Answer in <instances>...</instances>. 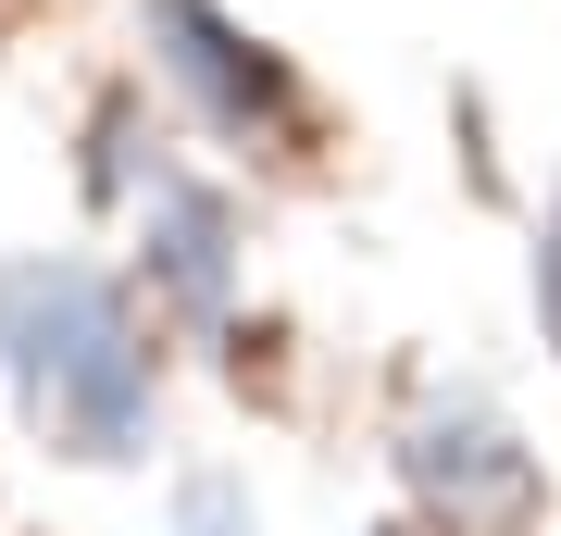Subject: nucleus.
Wrapping results in <instances>:
<instances>
[{
    "label": "nucleus",
    "instance_id": "7ed1b4c3",
    "mask_svg": "<svg viewBox=\"0 0 561 536\" xmlns=\"http://www.w3.org/2000/svg\"><path fill=\"white\" fill-rule=\"evenodd\" d=\"M138 38H150V76L175 88L225 150H287L312 125L300 62L262 38V25H238L225 0H138Z\"/></svg>",
    "mask_w": 561,
    "mask_h": 536
},
{
    "label": "nucleus",
    "instance_id": "423d86ee",
    "mask_svg": "<svg viewBox=\"0 0 561 536\" xmlns=\"http://www.w3.org/2000/svg\"><path fill=\"white\" fill-rule=\"evenodd\" d=\"M162 512H175V536H262V499H250L238 461H187Z\"/></svg>",
    "mask_w": 561,
    "mask_h": 536
},
{
    "label": "nucleus",
    "instance_id": "20e7f679",
    "mask_svg": "<svg viewBox=\"0 0 561 536\" xmlns=\"http://www.w3.org/2000/svg\"><path fill=\"white\" fill-rule=\"evenodd\" d=\"M138 287L187 324H225L238 312V199L201 175H162L138 199Z\"/></svg>",
    "mask_w": 561,
    "mask_h": 536
},
{
    "label": "nucleus",
    "instance_id": "6e6552de",
    "mask_svg": "<svg viewBox=\"0 0 561 536\" xmlns=\"http://www.w3.org/2000/svg\"><path fill=\"white\" fill-rule=\"evenodd\" d=\"M387 536H437V524H387Z\"/></svg>",
    "mask_w": 561,
    "mask_h": 536
},
{
    "label": "nucleus",
    "instance_id": "f257e3e1",
    "mask_svg": "<svg viewBox=\"0 0 561 536\" xmlns=\"http://www.w3.org/2000/svg\"><path fill=\"white\" fill-rule=\"evenodd\" d=\"M0 375H13V412L62 461H150L162 437V350L138 299L76 250L0 262Z\"/></svg>",
    "mask_w": 561,
    "mask_h": 536
},
{
    "label": "nucleus",
    "instance_id": "39448f33",
    "mask_svg": "<svg viewBox=\"0 0 561 536\" xmlns=\"http://www.w3.org/2000/svg\"><path fill=\"white\" fill-rule=\"evenodd\" d=\"M175 175L162 162V125H150V88H101V113H88V199H113V213H138V199Z\"/></svg>",
    "mask_w": 561,
    "mask_h": 536
},
{
    "label": "nucleus",
    "instance_id": "0eeeda50",
    "mask_svg": "<svg viewBox=\"0 0 561 536\" xmlns=\"http://www.w3.org/2000/svg\"><path fill=\"white\" fill-rule=\"evenodd\" d=\"M537 338H549V362H561V199H549V225H537Z\"/></svg>",
    "mask_w": 561,
    "mask_h": 536
},
{
    "label": "nucleus",
    "instance_id": "f03ea898",
    "mask_svg": "<svg viewBox=\"0 0 561 536\" xmlns=\"http://www.w3.org/2000/svg\"><path fill=\"white\" fill-rule=\"evenodd\" d=\"M400 487L437 536H524L549 512V461L486 387H412L400 412Z\"/></svg>",
    "mask_w": 561,
    "mask_h": 536
}]
</instances>
